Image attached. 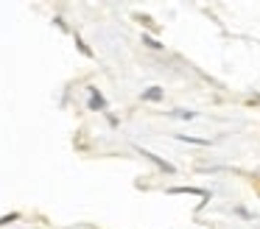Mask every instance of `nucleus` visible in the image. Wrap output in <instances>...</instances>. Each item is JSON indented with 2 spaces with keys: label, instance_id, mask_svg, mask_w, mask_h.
Instances as JSON below:
<instances>
[{
  "label": "nucleus",
  "instance_id": "1",
  "mask_svg": "<svg viewBox=\"0 0 260 229\" xmlns=\"http://www.w3.org/2000/svg\"><path fill=\"white\" fill-rule=\"evenodd\" d=\"M137 154H143V156H146L148 162H154V165H157V168H159V171H162V173H168V176H174V173H176V168L171 165V162H165V159H162V156H159V154H154V151L137 148Z\"/></svg>",
  "mask_w": 260,
  "mask_h": 229
},
{
  "label": "nucleus",
  "instance_id": "2",
  "mask_svg": "<svg viewBox=\"0 0 260 229\" xmlns=\"http://www.w3.org/2000/svg\"><path fill=\"white\" fill-rule=\"evenodd\" d=\"M87 109H92V112H107V98H104V95L98 92L95 87H90V101H87Z\"/></svg>",
  "mask_w": 260,
  "mask_h": 229
},
{
  "label": "nucleus",
  "instance_id": "3",
  "mask_svg": "<svg viewBox=\"0 0 260 229\" xmlns=\"http://www.w3.org/2000/svg\"><path fill=\"white\" fill-rule=\"evenodd\" d=\"M168 195H199V199H207V190H202V187H168L165 190Z\"/></svg>",
  "mask_w": 260,
  "mask_h": 229
},
{
  "label": "nucleus",
  "instance_id": "4",
  "mask_svg": "<svg viewBox=\"0 0 260 229\" xmlns=\"http://www.w3.org/2000/svg\"><path fill=\"white\" fill-rule=\"evenodd\" d=\"M162 87H148L143 89V101H151V104H157V101H162Z\"/></svg>",
  "mask_w": 260,
  "mask_h": 229
},
{
  "label": "nucleus",
  "instance_id": "5",
  "mask_svg": "<svg viewBox=\"0 0 260 229\" xmlns=\"http://www.w3.org/2000/svg\"><path fill=\"white\" fill-rule=\"evenodd\" d=\"M176 140H182V143H193V145H204V148H210V140H204V137H190V134H176Z\"/></svg>",
  "mask_w": 260,
  "mask_h": 229
},
{
  "label": "nucleus",
  "instance_id": "6",
  "mask_svg": "<svg viewBox=\"0 0 260 229\" xmlns=\"http://www.w3.org/2000/svg\"><path fill=\"white\" fill-rule=\"evenodd\" d=\"M171 117H179V120H193V117H199L193 109H171Z\"/></svg>",
  "mask_w": 260,
  "mask_h": 229
},
{
  "label": "nucleus",
  "instance_id": "7",
  "mask_svg": "<svg viewBox=\"0 0 260 229\" xmlns=\"http://www.w3.org/2000/svg\"><path fill=\"white\" fill-rule=\"evenodd\" d=\"M143 45H148L151 50H162V42L157 37H151V34H143Z\"/></svg>",
  "mask_w": 260,
  "mask_h": 229
},
{
  "label": "nucleus",
  "instance_id": "8",
  "mask_svg": "<svg viewBox=\"0 0 260 229\" xmlns=\"http://www.w3.org/2000/svg\"><path fill=\"white\" fill-rule=\"evenodd\" d=\"M20 221V212H9V215H0V226H9V223Z\"/></svg>",
  "mask_w": 260,
  "mask_h": 229
},
{
  "label": "nucleus",
  "instance_id": "9",
  "mask_svg": "<svg viewBox=\"0 0 260 229\" xmlns=\"http://www.w3.org/2000/svg\"><path fill=\"white\" fill-rule=\"evenodd\" d=\"M76 48H79V50H81V53H84V56H92V50L87 48V42H81V37H76Z\"/></svg>",
  "mask_w": 260,
  "mask_h": 229
},
{
  "label": "nucleus",
  "instance_id": "10",
  "mask_svg": "<svg viewBox=\"0 0 260 229\" xmlns=\"http://www.w3.org/2000/svg\"><path fill=\"white\" fill-rule=\"evenodd\" d=\"M135 20H137V22H143V25H148V28H151V17H146V14H137Z\"/></svg>",
  "mask_w": 260,
  "mask_h": 229
}]
</instances>
